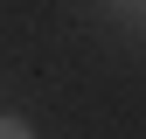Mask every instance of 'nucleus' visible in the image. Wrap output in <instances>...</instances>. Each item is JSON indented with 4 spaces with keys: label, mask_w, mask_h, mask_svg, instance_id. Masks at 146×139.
<instances>
[{
    "label": "nucleus",
    "mask_w": 146,
    "mask_h": 139,
    "mask_svg": "<svg viewBox=\"0 0 146 139\" xmlns=\"http://www.w3.org/2000/svg\"><path fill=\"white\" fill-rule=\"evenodd\" d=\"M0 139H35V132L21 125V118H0Z\"/></svg>",
    "instance_id": "f257e3e1"
}]
</instances>
